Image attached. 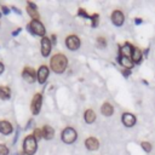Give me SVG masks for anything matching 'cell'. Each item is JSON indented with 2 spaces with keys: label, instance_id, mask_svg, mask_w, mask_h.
<instances>
[{
  "label": "cell",
  "instance_id": "obj_1",
  "mask_svg": "<svg viewBox=\"0 0 155 155\" xmlns=\"http://www.w3.org/2000/svg\"><path fill=\"white\" fill-rule=\"evenodd\" d=\"M67 65H68V59L62 53H57L51 58V69L56 73H63Z\"/></svg>",
  "mask_w": 155,
  "mask_h": 155
},
{
  "label": "cell",
  "instance_id": "obj_2",
  "mask_svg": "<svg viewBox=\"0 0 155 155\" xmlns=\"http://www.w3.org/2000/svg\"><path fill=\"white\" fill-rule=\"evenodd\" d=\"M36 147H38V144H36L35 137L31 136V134L27 136L24 142H23V150H24V153L27 155H33L36 151Z\"/></svg>",
  "mask_w": 155,
  "mask_h": 155
},
{
  "label": "cell",
  "instance_id": "obj_3",
  "mask_svg": "<svg viewBox=\"0 0 155 155\" xmlns=\"http://www.w3.org/2000/svg\"><path fill=\"white\" fill-rule=\"evenodd\" d=\"M29 29H30L34 34L40 35V36H42V35L45 34V27H44L42 23H41L40 21H38V19H33V21L29 23Z\"/></svg>",
  "mask_w": 155,
  "mask_h": 155
},
{
  "label": "cell",
  "instance_id": "obj_4",
  "mask_svg": "<svg viewBox=\"0 0 155 155\" xmlns=\"http://www.w3.org/2000/svg\"><path fill=\"white\" fill-rule=\"evenodd\" d=\"M62 139L65 143H73L76 139V132H75V130L71 128V127H67L62 132Z\"/></svg>",
  "mask_w": 155,
  "mask_h": 155
},
{
  "label": "cell",
  "instance_id": "obj_5",
  "mask_svg": "<svg viewBox=\"0 0 155 155\" xmlns=\"http://www.w3.org/2000/svg\"><path fill=\"white\" fill-rule=\"evenodd\" d=\"M41 103H42V97L40 93H36L34 97H33V101H31V113L33 114H39L40 111V108H41Z\"/></svg>",
  "mask_w": 155,
  "mask_h": 155
},
{
  "label": "cell",
  "instance_id": "obj_6",
  "mask_svg": "<svg viewBox=\"0 0 155 155\" xmlns=\"http://www.w3.org/2000/svg\"><path fill=\"white\" fill-rule=\"evenodd\" d=\"M65 45H67V47H68L69 50L75 51V50H78L79 46H80V39H79L78 36H75V35H70V36L67 38Z\"/></svg>",
  "mask_w": 155,
  "mask_h": 155
},
{
  "label": "cell",
  "instance_id": "obj_7",
  "mask_svg": "<svg viewBox=\"0 0 155 155\" xmlns=\"http://www.w3.org/2000/svg\"><path fill=\"white\" fill-rule=\"evenodd\" d=\"M22 76H23V79L27 81V82H34L35 81V71H34V69H31V68H29V67H25L24 69H23V71H22Z\"/></svg>",
  "mask_w": 155,
  "mask_h": 155
},
{
  "label": "cell",
  "instance_id": "obj_8",
  "mask_svg": "<svg viewBox=\"0 0 155 155\" xmlns=\"http://www.w3.org/2000/svg\"><path fill=\"white\" fill-rule=\"evenodd\" d=\"M50 52H51V41L48 38L44 36L41 39V54L46 57L50 54Z\"/></svg>",
  "mask_w": 155,
  "mask_h": 155
},
{
  "label": "cell",
  "instance_id": "obj_9",
  "mask_svg": "<svg viewBox=\"0 0 155 155\" xmlns=\"http://www.w3.org/2000/svg\"><path fill=\"white\" fill-rule=\"evenodd\" d=\"M47 76H48V68L46 65H41L39 68V71H38V80H39V82L44 84L46 81Z\"/></svg>",
  "mask_w": 155,
  "mask_h": 155
},
{
  "label": "cell",
  "instance_id": "obj_10",
  "mask_svg": "<svg viewBox=\"0 0 155 155\" xmlns=\"http://www.w3.org/2000/svg\"><path fill=\"white\" fill-rule=\"evenodd\" d=\"M122 122L127 127H132L136 124V116L133 114H131V113H125L122 115Z\"/></svg>",
  "mask_w": 155,
  "mask_h": 155
},
{
  "label": "cell",
  "instance_id": "obj_11",
  "mask_svg": "<svg viewBox=\"0 0 155 155\" xmlns=\"http://www.w3.org/2000/svg\"><path fill=\"white\" fill-rule=\"evenodd\" d=\"M12 131H13V127H12V125L8 121H6V120L0 121V133H2V134H10Z\"/></svg>",
  "mask_w": 155,
  "mask_h": 155
},
{
  "label": "cell",
  "instance_id": "obj_12",
  "mask_svg": "<svg viewBox=\"0 0 155 155\" xmlns=\"http://www.w3.org/2000/svg\"><path fill=\"white\" fill-rule=\"evenodd\" d=\"M111 21H113V23L115 25H121L124 23V15H122V12L119 11V10L114 11L113 15H111Z\"/></svg>",
  "mask_w": 155,
  "mask_h": 155
},
{
  "label": "cell",
  "instance_id": "obj_13",
  "mask_svg": "<svg viewBox=\"0 0 155 155\" xmlns=\"http://www.w3.org/2000/svg\"><path fill=\"white\" fill-rule=\"evenodd\" d=\"M85 145H86V148H87L88 150H96V149H98V147H99V142H98L96 138L90 137V138H87V139L85 140Z\"/></svg>",
  "mask_w": 155,
  "mask_h": 155
},
{
  "label": "cell",
  "instance_id": "obj_14",
  "mask_svg": "<svg viewBox=\"0 0 155 155\" xmlns=\"http://www.w3.org/2000/svg\"><path fill=\"white\" fill-rule=\"evenodd\" d=\"M53 134H54L53 128L48 125H45L42 128V137H45L46 139H51V138H53Z\"/></svg>",
  "mask_w": 155,
  "mask_h": 155
},
{
  "label": "cell",
  "instance_id": "obj_15",
  "mask_svg": "<svg viewBox=\"0 0 155 155\" xmlns=\"http://www.w3.org/2000/svg\"><path fill=\"white\" fill-rule=\"evenodd\" d=\"M27 11H28V13H29L34 19H36V18L39 17V13H38V11H36V6H35L33 2H28Z\"/></svg>",
  "mask_w": 155,
  "mask_h": 155
},
{
  "label": "cell",
  "instance_id": "obj_16",
  "mask_svg": "<svg viewBox=\"0 0 155 155\" xmlns=\"http://www.w3.org/2000/svg\"><path fill=\"white\" fill-rule=\"evenodd\" d=\"M101 111H102L103 115H105V116H110V115L113 114L114 109H113L111 104H109V103H104V104L102 105V108H101Z\"/></svg>",
  "mask_w": 155,
  "mask_h": 155
},
{
  "label": "cell",
  "instance_id": "obj_17",
  "mask_svg": "<svg viewBox=\"0 0 155 155\" xmlns=\"http://www.w3.org/2000/svg\"><path fill=\"white\" fill-rule=\"evenodd\" d=\"M11 96V91L7 86H0V98L1 99H8Z\"/></svg>",
  "mask_w": 155,
  "mask_h": 155
},
{
  "label": "cell",
  "instance_id": "obj_18",
  "mask_svg": "<svg viewBox=\"0 0 155 155\" xmlns=\"http://www.w3.org/2000/svg\"><path fill=\"white\" fill-rule=\"evenodd\" d=\"M94 120H96V115H94V113H93L91 109L86 110V111H85V121H86L87 124H92Z\"/></svg>",
  "mask_w": 155,
  "mask_h": 155
},
{
  "label": "cell",
  "instance_id": "obj_19",
  "mask_svg": "<svg viewBox=\"0 0 155 155\" xmlns=\"http://www.w3.org/2000/svg\"><path fill=\"white\" fill-rule=\"evenodd\" d=\"M131 56H132V61L136 62V63H138L140 61V58H142V52H140L139 48H133Z\"/></svg>",
  "mask_w": 155,
  "mask_h": 155
},
{
  "label": "cell",
  "instance_id": "obj_20",
  "mask_svg": "<svg viewBox=\"0 0 155 155\" xmlns=\"http://www.w3.org/2000/svg\"><path fill=\"white\" fill-rule=\"evenodd\" d=\"M132 47L130 44H125L124 47L121 48V56H125V57H128L130 54H132Z\"/></svg>",
  "mask_w": 155,
  "mask_h": 155
},
{
  "label": "cell",
  "instance_id": "obj_21",
  "mask_svg": "<svg viewBox=\"0 0 155 155\" xmlns=\"http://www.w3.org/2000/svg\"><path fill=\"white\" fill-rule=\"evenodd\" d=\"M120 63L124 65V67H126V68H131L132 67V61L128 58V57H125V56H121L120 57Z\"/></svg>",
  "mask_w": 155,
  "mask_h": 155
},
{
  "label": "cell",
  "instance_id": "obj_22",
  "mask_svg": "<svg viewBox=\"0 0 155 155\" xmlns=\"http://www.w3.org/2000/svg\"><path fill=\"white\" fill-rule=\"evenodd\" d=\"M8 154V148L5 144H0V155H7Z\"/></svg>",
  "mask_w": 155,
  "mask_h": 155
},
{
  "label": "cell",
  "instance_id": "obj_23",
  "mask_svg": "<svg viewBox=\"0 0 155 155\" xmlns=\"http://www.w3.org/2000/svg\"><path fill=\"white\" fill-rule=\"evenodd\" d=\"M142 147H143V149H144L145 151H150V150H151V145H150V143H148V142H143V143H142Z\"/></svg>",
  "mask_w": 155,
  "mask_h": 155
},
{
  "label": "cell",
  "instance_id": "obj_24",
  "mask_svg": "<svg viewBox=\"0 0 155 155\" xmlns=\"http://www.w3.org/2000/svg\"><path fill=\"white\" fill-rule=\"evenodd\" d=\"M34 137H35V139H40L42 137V132L40 130H35L34 131Z\"/></svg>",
  "mask_w": 155,
  "mask_h": 155
},
{
  "label": "cell",
  "instance_id": "obj_25",
  "mask_svg": "<svg viewBox=\"0 0 155 155\" xmlns=\"http://www.w3.org/2000/svg\"><path fill=\"white\" fill-rule=\"evenodd\" d=\"M98 42H99V45H101V46H104V45H105V42H104V39H103V38H99V39H98Z\"/></svg>",
  "mask_w": 155,
  "mask_h": 155
},
{
  "label": "cell",
  "instance_id": "obj_26",
  "mask_svg": "<svg viewBox=\"0 0 155 155\" xmlns=\"http://www.w3.org/2000/svg\"><path fill=\"white\" fill-rule=\"evenodd\" d=\"M2 10H4V13H6V15L10 12V11H8V8H7L6 6H2Z\"/></svg>",
  "mask_w": 155,
  "mask_h": 155
},
{
  "label": "cell",
  "instance_id": "obj_27",
  "mask_svg": "<svg viewBox=\"0 0 155 155\" xmlns=\"http://www.w3.org/2000/svg\"><path fill=\"white\" fill-rule=\"evenodd\" d=\"M2 71H4V64H2L1 62H0V74H1Z\"/></svg>",
  "mask_w": 155,
  "mask_h": 155
}]
</instances>
